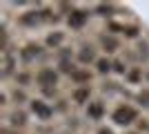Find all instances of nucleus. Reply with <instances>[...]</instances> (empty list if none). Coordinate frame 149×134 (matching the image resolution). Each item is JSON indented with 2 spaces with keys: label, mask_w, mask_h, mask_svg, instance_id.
Wrapping results in <instances>:
<instances>
[{
  "label": "nucleus",
  "mask_w": 149,
  "mask_h": 134,
  "mask_svg": "<svg viewBox=\"0 0 149 134\" xmlns=\"http://www.w3.org/2000/svg\"><path fill=\"white\" fill-rule=\"evenodd\" d=\"M36 81H38V85H42V87H47V85H56L58 74L54 69H49V67H45V69H40L36 74Z\"/></svg>",
  "instance_id": "f03ea898"
},
{
  "label": "nucleus",
  "mask_w": 149,
  "mask_h": 134,
  "mask_svg": "<svg viewBox=\"0 0 149 134\" xmlns=\"http://www.w3.org/2000/svg\"><path fill=\"white\" fill-rule=\"evenodd\" d=\"M85 20H87V13L85 11H74L69 16V27H76V29H78V27L85 25Z\"/></svg>",
  "instance_id": "20e7f679"
},
{
  "label": "nucleus",
  "mask_w": 149,
  "mask_h": 134,
  "mask_svg": "<svg viewBox=\"0 0 149 134\" xmlns=\"http://www.w3.org/2000/svg\"><path fill=\"white\" fill-rule=\"evenodd\" d=\"M102 47H105L107 51H116L118 49V40L111 38V36H105V38H102Z\"/></svg>",
  "instance_id": "0eeeda50"
},
{
  "label": "nucleus",
  "mask_w": 149,
  "mask_h": 134,
  "mask_svg": "<svg viewBox=\"0 0 149 134\" xmlns=\"http://www.w3.org/2000/svg\"><path fill=\"white\" fill-rule=\"evenodd\" d=\"M93 60V49L91 47H82L80 51V63H91Z\"/></svg>",
  "instance_id": "6e6552de"
},
{
  "label": "nucleus",
  "mask_w": 149,
  "mask_h": 134,
  "mask_svg": "<svg viewBox=\"0 0 149 134\" xmlns=\"http://www.w3.org/2000/svg\"><path fill=\"white\" fill-rule=\"evenodd\" d=\"M147 78H149V74H147Z\"/></svg>",
  "instance_id": "aec40b11"
},
{
  "label": "nucleus",
  "mask_w": 149,
  "mask_h": 134,
  "mask_svg": "<svg viewBox=\"0 0 149 134\" xmlns=\"http://www.w3.org/2000/svg\"><path fill=\"white\" fill-rule=\"evenodd\" d=\"M16 81H18V83H29V76H27V74H20V76H16Z\"/></svg>",
  "instance_id": "dca6fc26"
},
{
  "label": "nucleus",
  "mask_w": 149,
  "mask_h": 134,
  "mask_svg": "<svg viewBox=\"0 0 149 134\" xmlns=\"http://www.w3.org/2000/svg\"><path fill=\"white\" fill-rule=\"evenodd\" d=\"M96 65H98V72H100V74H107V72L111 69V63H109L107 58H100V60H98Z\"/></svg>",
  "instance_id": "9d476101"
},
{
  "label": "nucleus",
  "mask_w": 149,
  "mask_h": 134,
  "mask_svg": "<svg viewBox=\"0 0 149 134\" xmlns=\"http://www.w3.org/2000/svg\"><path fill=\"white\" fill-rule=\"evenodd\" d=\"M87 114L91 116V119H100V116H102V103H91V105H89V109H87Z\"/></svg>",
  "instance_id": "423d86ee"
},
{
  "label": "nucleus",
  "mask_w": 149,
  "mask_h": 134,
  "mask_svg": "<svg viewBox=\"0 0 149 134\" xmlns=\"http://www.w3.org/2000/svg\"><path fill=\"white\" fill-rule=\"evenodd\" d=\"M20 56H22V60H27V63H29L31 58L40 56V47H38V45H29V47H25V49H22V54H20Z\"/></svg>",
  "instance_id": "39448f33"
},
{
  "label": "nucleus",
  "mask_w": 149,
  "mask_h": 134,
  "mask_svg": "<svg viewBox=\"0 0 149 134\" xmlns=\"http://www.w3.org/2000/svg\"><path fill=\"white\" fill-rule=\"evenodd\" d=\"M138 78H140V74H138V72L134 69V72H131V74H129V81H131V83H136Z\"/></svg>",
  "instance_id": "f3484780"
},
{
  "label": "nucleus",
  "mask_w": 149,
  "mask_h": 134,
  "mask_svg": "<svg viewBox=\"0 0 149 134\" xmlns=\"http://www.w3.org/2000/svg\"><path fill=\"white\" fill-rule=\"evenodd\" d=\"M76 81H89V74H85V72H78V74H74Z\"/></svg>",
  "instance_id": "2eb2a0df"
},
{
  "label": "nucleus",
  "mask_w": 149,
  "mask_h": 134,
  "mask_svg": "<svg viewBox=\"0 0 149 134\" xmlns=\"http://www.w3.org/2000/svg\"><path fill=\"white\" fill-rule=\"evenodd\" d=\"M113 69L118 72V74H125V72H127V67H125V63H113Z\"/></svg>",
  "instance_id": "4468645a"
},
{
  "label": "nucleus",
  "mask_w": 149,
  "mask_h": 134,
  "mask_svg": "<svg viewBox=\"0 0 149 134\" xmlns=\"http://www.w3.org/2000/svg\"><path fill=\"white\" fill-rule=\"evenodd\" d=\"M31 109H33V114H36L38 119H42V121H47V119L54 114V109L42 101H31Z\"/></svg>",
  "instance_id": "7ed1b4c3"
},
{
  "label": "nucleus",
  "mask_w": 149,
  "mask_h": 134,
  "mask_svg": "<svg viewBox=\"0 0 149 134\" xmlns=\"http://www.w3.org/2000/svg\"><path fill=\"white\" fill-rule=\"evenodd\" d=\"M87 96H89V89H78V92L74 94V98H76L78 103H82L85 98H87Z\"/></svg>",
  "instance_id": "f8f14e48"
},
{
  "label": "nucleus",
  "mask_w": 149,
  "mask_h": 134,
  "mask_svg": "<svg viewBox=\"0 0 149 134\" xmlns=\"http://www.w3.org/2000/svg\"><path fill=\"white\" fill-rule=\"evenodd\" d=\"M36 20H38L36 13H31V16H22V22H25V25H31V22H36Z\"/></svg>",
  "instance_id": "ddd939ff"
},
{
  "label": "nucleus",
  "mask_w": 149,
  "mask_h": 134,
  "mask_svg": "<svg viewBox=\"0 0 149 134\" xmlns=\"http://www.w3.org/2000/svg\"><path fill=\"white\" fill-rule=\"evenodd\" d=\"M136 109L129 107V105H125V107H118L116 112H113V121L118 123V125H129L134 119H136Z\"/></svg>",
  "instance_id": "f257e3e1"
},
{
  "label": "nucleus",
  "mask_w": 149,
  "mask_h": 134,
  "mask_svg": "<svg viewBox=\"0 0 149 134\" xmlns=\"http://www.w3.org/2000/svg\"><path fill=\"white\" fill-rule=\"evenodd\" d=\"M140 101H145V105H149V92H143V94H140Z\"/></svg>",
  "instance_id": "a211bd4d"
},
{
  "label": "nucleus",
  "mask_w": 149,
  "mask_h": 134,
  "mask_svg": "<svg viewBox=\"0 0 149 134\" xmlns=\"http://www.w3.org/2000/svg\"><path fill=\"white\" fill-rule=\"evenodd\" d=\"M25 123H27V116L22 114V112L11 114V125H18V128H20V125H25Z\"/></svg>",
  "instance_id": "1a4fd4ad"
},
{
  "label": "nucleus",
  "mask_w": 149,
  "mask_h": 134,
  "mask_svg": "<svg viewBox=\"0 0 149 134\" xmlns=\"http://www.w3.org/2000/svg\"><path fill=\"white\" fill-rule=\"evenodd\" d=\"M62 43V34H51L49 38H47V45L49 47H56V45H60Z\"/></svg>",
  "instance_id": "9b49d317"
},
{
  "label": "nucleus",
  "mask_w": 149,
  "mask_h": 134,
  "mask_svg": "<svg viewBox=\"0 0 149 134\" xmlns=\"http://www.w3.org/2000/svg\"><path fill=\"white\" fill-rule=\"evenodd\" d=\"M98 134H113V130H109V128H100Z\"/></svg>",
  "instance_id": "6ab92c4d"
}]
</instances>
